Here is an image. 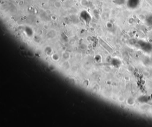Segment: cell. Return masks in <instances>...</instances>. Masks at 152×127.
Masks as SVG:
<instances>
[{"mask_svg":"<svg viewBox=\"0 0 152 127\" xmlns=\"http://www.w3.org/2000/svg\"><path fill=\"white\" fill-rule=\"evenodd\" d=\"M140 0H129L128 3L129 4V7L135 8L139 3Z\"/></svg>","mask_w":152,"mask_h":127,"instance_id":"6da1fadb","label":"cell"}]
</instances>
